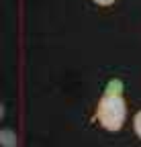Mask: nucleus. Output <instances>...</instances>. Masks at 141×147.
<instances>
[{
    "instance_id": "f257e3e1",
    "label": "nucleus",
    "mask_w": 141,
    "mask_h": 147,
    "mask_svg": "<svg viewBox=\"0 0 141 147\" xmlns=\"http://www.w3.org/2000/svg\"><path fill=\"white\" fill-rule=\"evenodd\" d=\"M127 119V102L123 94H109L104 92L96 106V121L107 131H121Z\"/></svg>"
},
{
    "instance_id": "f03ea898",
    "label": "nucleus",
    "mask_w": 141,
    "mask_h": 147,
    "mask_svg": "<svg viewBox=\"0 0 141 147\" xmlns=\"http://www.w3.org/2000/svg\"><path fill=\"white\" fill-rule=\"evenodd\" d=\"M0 145L2 147H16L19 145V137L12 129H2L0 131Z\"/></svg>"
},
{
    "instance_id": "7ed1b4c3",
    "label": "nucleus",
    "mask_w": 141,
    "mask_h": 147,
    "mask_svg": "<svg viewBox=\"0 0 141 147\" xmlns=\"http://www.w3.org/2000/svg\"><path fill=\"white\" fill-rule=\"evenodd\" d=\"M133 129H135V135L141 139V110L133 117Z\"/></svg>"
},
{
    "instance_id": "20e7f679",
    "label": "nucleus",
    "mask_w": 141,
    "mask_h": 147,
    "mask_svg": "<svg viewBox=\"0 0 141 147\" xmlns=\"http://www.w3.org/2000/svg\"><path fill=\"white\" fill-rule=\"evenodd\" d=\"M94 4H98V6H111V4H115L117 0H92Z\"/></svg>"
}]
</instances>
